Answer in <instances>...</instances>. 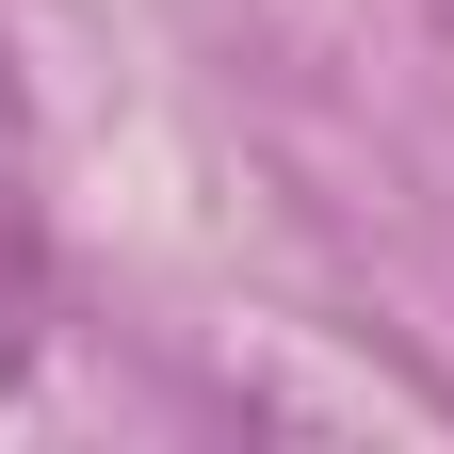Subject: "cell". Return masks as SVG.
I'll use <instances>...</instances> for the list:
<instances>
[{"mask_svg": "<svg viewBox=\"0 0 454 454\" xmlns=\"http://www.w3.org/2000/svg\"><path fill=\"white\" fill-rule=\"evenodd\" d=\"M33 325H49V260H33V211H17V179H0V389L33 373Z\"/></svg>", "mask_w": 454, "mask_h": 454, "instance_id": "1", "label": "cell"}]
</instances>
